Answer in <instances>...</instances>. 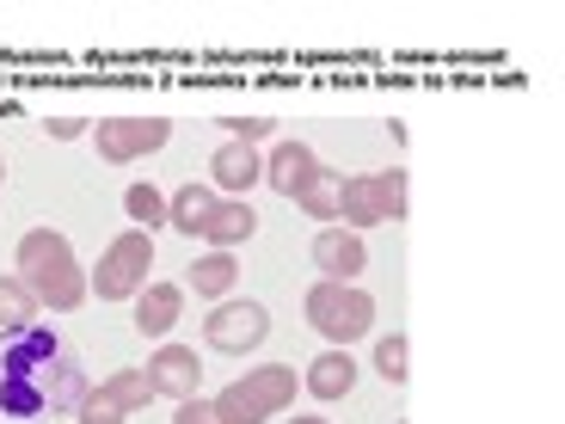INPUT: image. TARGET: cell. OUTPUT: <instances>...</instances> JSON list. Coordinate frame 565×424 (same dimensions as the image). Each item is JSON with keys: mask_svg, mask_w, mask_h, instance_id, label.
I'll use <instances>...</instances> for the list:
<instances>
[{"mask_svg": "<svg viewBox=\"0 0 565 424\" xmlns=\"http://www.w3.org/2000/svg\"><path fill=\"white\" fill-rule=\"evenodd\" d=\"M19 277L38 296V308H50V314H74L93 296L86 289V271L74 265L68 234H56V227H31L25 241H19Z\"/></svg>", "mask_w": 565, "mask_h": 424, "instance_id": "1", "label": "cell"}, {"mask_svg": "<svg viewBox=\"0 0 565 424\" xmlns=\"http://www.w3.org/2000/svg\"><path fill=\"white\" fill-rule=\"evenodd\" d=\"M56 363V339H43L38 326L19 332L0 357V412H13V418H31V412H50L43 400V375Z\"/></svg>", "mask_w": 565, "mask_h": 424, "instance_id": "2", "label": "cell"}, {"mask_svg": "<svg viewBox=\"0 0 565 424\" xmlns=\"http://www.w3.org/2000/svg\"><path fill=\"white\" fill-rule=\"evenodd\" d=\"M412 198H406V172H356V179L339 184V227L363 234V227L382 222H406Z\"/></svg>", "mask_w": 565, "mask_h": 424, "instance_id": "3", "label": "cell"}, {"mask_svg": "<svg viewBox=\"0 0 565 424\" xmlns=\"http://www.w3.org/2000/svg\"><path fill=\"white\" fill-rule=\"evenodd\" d=\"M148 271H154V241L141 227H124L99 253V271L86 277V289H99V301H136L148 289Z\"/></svg>", "mask_w": 565, "mask_h": 424, "instance_id": "4", "label": "cell"}, {"mask_svg": "<svg viewBox=\"0 0 565 424\" xmlns=\"http://www.w3.org/2000/svg\"><path fill=\"white\" fill-rule=\"evenodd\" d=\"M93 141H99L105 167H129V160L167 148L172 124H167V117H105V124H93Z\"/></svg>", "mask_w": 565, "mask_h": 424, "instance_id": "5", "label": "cell"}, {"mask_svg": "<svg viewBox=\"0 0 565 424\" xmlns=\"http://www.w3.org/2000/svg\"><path fill=\"white\" fill-rule=\"evenodd\" d=\"M210 351H227V357H246L270 339V314L265 301H215L210 326H203Z\"/></svg>", "mask_w": 565, "mask_h": 424, "instance_id": "6", "label": "cell"}, {"mask_svg": "<svg viewBox=\"0 0 565 424\" xmlns=\"http://www.w3.org/2000/svg\"><path fill=\"white\" fill-rule=\"evenodd\" d=\"M253 184H265V160H258V148H246V141H222L210 155V191L215 198H246Z\"/></svg>", "mask_w": 565, "mask_h": 424, "instance_id": "7", "label": "cell"}, {"mask_svg": "<svg viewBox=\"0 0 565 424\" xmlns=\"http://www.w3.org/2000/svg\"><path fill=\"white\" fill-rule=\"evenodd\" d=\"M313 179H320V155H313L308 141H277V148H270V160H265V184L277 191V198L296 203Z\"/></svg>", "mask_w": 565, "mask_h": 424, "instance_id": "8", "label": "cell"}, {"mask_svg": "<svg viewBox=\"0 0 565 424\" xmlns=\"http://www.w3.org/2000/svg\"><path fill=\"white\" fill-rule=\"evenodd\" d=\"M313 265H320V277H332V283H351V277H363V265H369V246H363V234H351V227H320L313 234Z\"/></svg>", "mask_w": 565, "mask_h": 424, "instance_id": "9", "label": "cell"}, {"mask_svg": "<svg viewBox=\"0 0 565 424\" xmlns=\"http://www.w3.org/2000/svg\"><path fill=\"white\" fill-rule=\"evenodd\" d=\"M198 351L191 344H160L154 357H148V382H154V394H172V400H191L198 394Z\"/></svg>", "mask_w": 565, "mask_h": 424, "instance_id": "10", "label": "cell"}, {"mask_svg": "<svg viewBox=\"0 0 565 424\" xmlns=\"http://www.w3.org/2000/svg\"><path fill=\"white\" fill-rule=\"evenodd\" d=\"M369 332H375V296H369V289H356V283H351V289H344V296H339V308L326 314L320 339H326V344H339V351H344V344L369 339Z\"/></svg>", "mask_w": 565, "mask_h": 424, "instance_id": "11", "label": "cell"}, {"mask_svg": "<svg viewBox=\"0 0 565 424\" xmlns=\"http://www.w3.org/2000/svg\"><path fill=\"white\" fill-rule=\"evenodd\" d=\"M258 234V215H253V203L246 198H222L210 210V222H203V234L198 241H210L215 253H234V246H246Z\"/></svg>", "mask_w": 565, "mask_h": 424, "instance_id": "12", "label": "cell"}, {"mask_svg": "<svg viewBox=\"0 0 565 424\" xmlns=\"http://www.w3.org/2000/svg\"><path fill=\"white\" fill-rule=\"evenodd\" d=\"M179 314H184L179 283H148V289L136 296V332L141 339H167L172 326H179Z\"/></svg>", "mask_w": 565, "mask_h": 424, "instance_id": "13", "label": "cell"}, {"mask_svg": "<svg viewBox=\"0 0 565 424\" xmlns=\"http://www.w3.org/2000/svg\"><path fill=\"white\" fill-rule=\"evenodd\" d=\"M301 388H308L313 400H344V394L356 388V363H351V351H339V344H326V351L308 363Z\"/></svg>", "mask_w": 565, "mask_h": 424, "instance_id": "14", "label": "cell"}, {"mask_svg": "<svg viewBox=\"0 0 565 424\" xmlns=\"http://www.w3.org/2000/svg\"><path fill=\"white\" fill-rule=\"evenodd\" d=\"M246 388H253V400L270 412V418H277V412H289V406H296V388H301V375H296L289 363H258L253 375H246Z\"/></svg>", "mask_w": 565, "mask_h": 424, "instance_id": "15", "label": "cell"}, {"mask_svg": "<svg viewBox=\"0 0 565 424\" xmlns=\"http://www.w3.org/2000/svg\"><path fill=\"white\" fill-rule=\"evenodd\" d=\"M215 203H222V198H215L210 184H198V179L179 184V191L167 198V227H179V234H203V222H210Z\"/></svg>", "mask_w": 565, "mask_h": 424, "instance_id": "16", "label": "cell"}, {"mask_svg": "<svg viewBox=\"0 0 565 424\" xmlns=\"http://www.w3.org/2000/svg\"><path fill=\"white\" fill-rule=\"evenodd\" d=\"M99 394L111 400L117 412H124V418H136V412H148L154 406V382H148V369H111V375H105L99 382Z\"/></svg>", "mask_w": 565, "mask_h": 424, "instance_id": "17", "label": "cell"}, {"mask_svg": "<svg viewBox=\"0 0 565 424\" xmlns=\"http://www.w3.org/2000/svg\"><path fill=\"white\" fill-rule=\"evenodd\" d=\"M43 400H50V412H74L86 400V375H81V363H74L68 351H56V363H50V375H43Z\"/></svg>", "mask_w": 565, "mask_h": 424, "instance_id": "18", "label": "cell"}, {"mask_svg": "<svg viewBox=\"0 0 565 424\" xmlns=\"http://www.w3.org/2000/svg\"><path fill=\"white\" fill-rule=\"evenodd\" d=\"M31 320H38V296L25 289V277H0V332L19 339L31 332Z\"/></svg>", "mask_w": 565, "mask_h": 424, "instance_id": "19", "label": "cell"}, {"mask_svg": "<svg viewBox=\"0 0 565 424\" xmlns=\"http://www.w3.org/2000/svg\"><path fill=\"white\" fill-rule=\"evenodd\" d=\"M191 277V289H198L203 301H227V289H234V277H241V265H234V253H210L198 258V265L184 271Z\"/></svg>", "mask_w": 565, "mask_h": 424, "instance_id": "20", "label": "cell"}, {"mask_svg": "<svg viewBox=\"0 0 565 424\" xmlns=\"http://www.w3.org/2000/svg\"><path fill=\"white\" fill-rule=\"evenodd\" d=\"M339 184H344L339 172L320 167V179H313L308 191L296 198V210H301V215H313V222H339Z\"/></svg>", "mask_w": 565, "mask_h": 424, "instance_id": "21", "label": "cell"}, {"mask_svg": "<svg viewBox=\"0 0 565 424\" xmlns=\"http://www.w3.org/2000/svg\"><path fill=\"white\" fill-rule=\"evenodd\" d=\"M124 210H129V222H136L141 234H154V227H167V198H160V191H154L148 179H136V184L124 191Z\"/></svg>", "mask_w": 565, "mask_h": 424, "instance_id": "22", "label": "cell"}, {"mask_svg": "<svg viewBox=\"0 0 565 424\" xmlns=\"http://www.w3.org/2000/svg\"><path fill=\"white\" fill-rule=\"evenodd\" d=\"M210 406H215V418H222V424H265V418H270V412L253 400V388H246V382L222 388V394H215Z\"/></svg>", "mask_w": 565, "mask_h": 424, "instance_id": "23", "label": "cell"}, {"mask_svg": "<svg viewBox=\"0 0 565 424\" xmlns=\"http://www.w3.org/2000/svg\"><path fill=\"white\" fill-rule=\"evenodd\" d=\"M375 369H382V382H406V375H412V339H406V332H387V339L382 344H375Z\"/></svg>", "mask_w": 565, "mask_h": 424, "instance_id": "24", "label": "cell"}, {"mask_svg": "<svg viewBox=\"0 0 565 424\" xmlns=\"http://www.w3.org/2000/svg\"><path fill=\"white\" fill-rule=\"evenodd\" d=\"M74 418H81V424H124V412H117L99 388H86V400L74 406Z\"/></svg>", "mask_w": 565, "mask_h": 424, "instance_id": "25", "label": "cell"}, {"mask_svg": "<svg viewBox=\"0 0 565 424\" xmlns=\"http://www.w3.org/2000/svg\"><path fill=\"white\" fill-rule=\"evenodd\" d=\"M222 129H227V141H246V148H258V141L270 136V117H222Z\"/></svg>", "mask_w": 565, "mask_h": 424, "instance_id": "26", "label": "cell"}, {"mask_svg": "<svg viewBox=\"0 0 565 424\" xmlns=\"http://www.w3.org/2000/svg\"><path fill=\"white\" fill-rule=\"evenodd\" d=\"M172 424H222L215 418V406L203 394H191V400H179V412H172Z\"/></svg>", "mask_w": 565, "mask_h": 424, "instance_id": "27", "label": "cell"}, {"mask_svg": "<svg viewBox=\"0 0 565 424\" xmlns=\"http://www.w3.org/2000/svg\"><path fill=\"white\" fill-rule=\"evenodd\" d=\"M86 129H93L86 117H50V136L56 141H74V136H86Z\"/></svg>", "mask_w": 565, "mask_h": 424, "instance_id": "28", "label": "cell"}, {"mask_svg": "<svg viewBox=\"0 0 565 424\" xmlns=\"http://www.w3.org/2000/svg\"><path fill=\"white\" fill-rule=\"evenodd\" d=\"M296 424H326V418H296Z\"/></svg>", "mask_w": 565, "mask_h": 424, "instance_id": "29", "label": "cell"}, {"mask_svg": "<svg viewBox=\"0 0 565 424\" xmlns=\"http://www.w3.org/2000/svg\"><path fill=\"white\" fill-rule=\"evenodd\" d=\"M0 184H7V160H0Z\"/></svg>", "mask_w": 565, "mask_h": 424, "instance_id": "30", "label": "cell"}]
</instances>
